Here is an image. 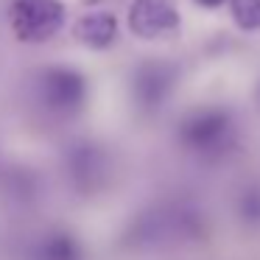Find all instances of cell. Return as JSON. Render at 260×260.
Masks as SVG:
<instances>
[{
	"mask_svg": "<svg viewBox=\"0 0 260 260\" xmlns=\"http://www.w3.org/2000/svg\"><path fill=\"white\" fill-rule=\"evenodd\" d=\"M48 95H51L53 104H68V107H73L81 98L79 76L64 73V70H53V76H48Z\"/></svg>",
	"mask_w": 260,
	"mask_h": 260,
	"instance_id": "cell-4",
	"label": "cell"
},
{
	"mask_svg": "<svg viewBox=\"0 0 260 260\" xmlns=\"http://www.w3.org/2000/svg\"><path fill=\"white\" fill-rule=\"evenodd\" d=\"M64 23V6L59 0H14L12 28L23 42H42Z\"/></svg>",
	"mask_w": 260,
	"mask_h": 260,
	"instance_id": "cell-1",
	"label": "cell"
},
{
	"mask_svg": "<svg viewBox=\"0 0 260 260\" xmlns=\"http://www.w3.org/2000/svg\"><path fill=\"white\" fill-rule=\"evenodd\" d=\"M176 23H179V14H176L171 0H135L132 3L129 25L137 37L154 40V37L174 31Z\"/></svg>",
	"mask_w": 260,
	"mask_h": 260,
	"instance_id": "cell-2",
	"label": "cell"
},
{
	"mask_svg": "<svg viewBox=\"0 0 260 260\" xmlns=\"http://www.w3.org/2000/svg\"><path fill=\"white\" fill-rule=\"evenodd\" d=\"M232 17L241 28H260V0H232Z\"/></svg>",
	"mask_w": 260,
	"mask_h": 260,
	"instance_id": "cell-5",
	"label": "cell"
},
{
	"mask_svg": "<svg viewBox=\"0 0 260 260\" xmlns=\"http://www.w3.org/2000/svg\"><path fill=\"white\" fill-rule=\"evenodd\" d=\"M196 3H202V6H218V3H224V0H196Z\"/></svg>",
	"mask_w": 260,
	"mask_h": 260,
	"instance_id": "cell-6",
	"label": "cell"
},
{
	"mask_svg": "<svg viewBox=\"0 0 260 260\" xmlns=\"http://www.w3.org/2000/svg\"><path fill=\"white\" fill-rule=\"evenodd\" d=\"M79 37L87 42L90 48H107L115 37V20L109 14L98 12V14H87L79 23Z\"/></svg>",
	"mask_w": 260,
	"mask_h": 260,
	"instance_id": "cell-3",
	"label": "cell"
}]
</instances>
